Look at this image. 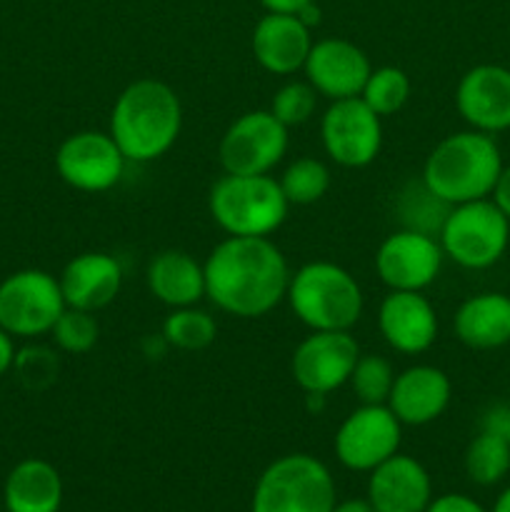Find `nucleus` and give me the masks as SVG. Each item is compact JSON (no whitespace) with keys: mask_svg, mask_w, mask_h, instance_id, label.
<instances>
[{"mask_svg":"<svg viewBox=\"0 0 510 512\" xmlns=\"http://www.w3.org/2000/svg\"><path fill=\"white\" fill-rule=\"evenodd\" d=\"M203 268L205 298L233 318H263L288 295V260L270 238L228 235Z\"/></svg>","mask_w":510,"mask_h":512,"instance_id":"nucleus-1","label":"nucleus"},{"mask_svg":"<svg viewBox=\"0 0 510 512\" xmlns=\"http://www.w3.org/2000/svg\"><path fill=\"white\" fill-rule=\"evenodd\" d=\"M183 128V105L163 80L143 78L118 95L110 130L125 160L150 163L168 153Z\"/></svg>","mask_w":510,"mask_h":512,"instance_id":"nucleus-2","label":"nucleus"},{"mask_svg":"<svg viewBox=\"0 0 510 512\" xmlns=\"http://www.w3.org/2000/svg\"><path fill=\"white\" fill-rule=\"evenodd\" d=\"M503 165L493 135L470 128L448 135L430 150L420 180L443 203L460 205L490 198Z\"/></svg>","mask_w":510,"mask_h":512,"instance_id":"nucleus-3","label":"nucleus"},{"mask_svg":"<svg viewBox=\"0 0 510 512\" xmlns=\"http://www.w3.org/2000/svg\"><path fill=\"white\" fill-rule=\"evenodd\" d=\"M285 300L310 330H350L363 315V290L345 268L325 260L290 275Z\"/></svg>","mask_w":510,"mask_h":512,"instance_id":"nucleus-4","label":"nucleus"},{"mask_svg":"<svg viewBox=\"0 0 510 512\" xmlns=\"http://www.w3.org/2000/svg\"><path fill=\"white\" fill-rule=\"evenodd\" d=\"M215 225L238 238H268L288 218V198L273 175H228L208 195Z\"/></svg>","mask_w":510,"mask_h":512,"instance_id":"nucleus-5","label":"nucleus"},{"mask_svg":"<svg viewBox=\"0 0 510 512\" xmlns=\"http://www.w3.org/2000/svg\"><path fill=\"white\" fill-rule=\"evenodd\" d=\"M330 470L308 453L273 460L258 478L250 512H333Z\"/></svg>","mask_w":510,"mask_h":512,"instance_id":"nucleus-6","label":"nucleus"},{"mask_svg":"<svg viewBox=\"0 0 510 512\" xmlns=\"http://www.w3.org/2000/svg\"><path fill=\"white\" fill-rule=\"evenodd\" d=\"M438 243L445 258L460 268H493L508 250L510 220L493 198L453 205L440 228Z\"/></svg>","mask_w":510,"mask_h":512,"instance_id":"nucleus-7","label":"nucleus"},{"mask_svg":"<svg viewBox=\"0 0 510 512\" xmlns=\"http://www.w3.org/2000/svg\"><path fill=\"white\" fill-rule=\"evenodd\" d=\"M68 308L55 275L25 268L0 283V328L13 338H40Z\"/></svg>","mask_w":510,"mask_h":512,"instance_id":"nucleus-8","label":"nucleus"},{"mask_svg":"<svg viewBox=\"0 0 510 512\" xmlns=\"http://www.w3.org/2000/svg\"><path fill=\"white\" fill-rule=\"evenodd\" d=\"M285 153L288 128L270 110H250L233 120L218 148L228 175H268Z\"/></svg>","mask_w":510,"mask_h":512,"instance_id":"nucleus-9","label":"nucleus"},{"mask_svg":"<svg viewBox=\"0 0 510 512\" xmlns=\"http://www.w3.org/2000/svg\"><path fill=\"white\" fill-rule=\"evenodd\" d=\"M323 148L343 168H365L383 148V123L363 98L333 100L320 120Z\"/></svg>","mask_w":510,"mask_h":512,"instance_id":"nucleus-10","label":"nucleus"},{"mask_svg":"<svg viewBox=\"0 0 510 512\" xmlns=\"http://www.w3.org/2000/svg\"><path fill=\"white\" fill-rule=\"evenodd\" d=\"M403 438V423L388 405H360L335 433V455L348 470L370 473L393 458Z\"/></svg>","mask_w":510,"mask_h":512,"instance_id":"nucleus-11","label":"nucleus"},{"mask_svg":"<svg viewBox=\"0 0 510 512\" xmlns=\"http://www.w3.org/2000/svg\"><path fill=\"white\" fill-rule=\"evenodd\" d=\"M358 358L360 345L350 330H313L295 348L290 373L308 395H328L348 383Z\"/></svg>","mask_w":510,"mask_h":512,"instance_id":"nucleus-12","label":"nucleus"},{"mask_svg":"<svg viewBox=\"0 0 510 512\" xmlns=\"http://www.w3.org/2000/svg\"><path fill=\"white\" fill-rule=\"evenodd\" d=\"M55 170L70 188L83 193H105L123 178L125 155L113 135L80 130L68 135L55 153Z\"/></svg>","mask_w":510,"mask_h":512,"instance_id":"nucleus-13","label":"nucleus"},{"mask_svg":"<svg viewBox=\"0 0 510 512\" xmlns=\"http://www.w3.org/2000/svg\"><path fill=\"white\" fill-rule=\"evenodd\" d=\"M443 248L433 235L403 228L388 235L375 253V273L390 290H420L435 283L443 268Z\"/></svg>","mask_w":510,"mask_h":512,"instance_id":"nucleus-14","label":"nucleus"},{"mask_svg":"<svg viewBox=\"0 0 510 512\" xmlns=\"http://www.w3.org/2000/svg\"><path fill=\"white\" fill-rule=\"evenodd\" d=\"M303 70L315 93L333 103V100L358 98L373 65L368 55L350 40L325 38L313 43Z\"/></svg>","mask_w":510,"mask_h":512,"instance_id":"nucleus-15","label":"nucleus"},{"mask_svg":"<svg viewBox=\"0 0 510 512\" xmlns=\"http://www.w3.org/2000/svg\"><path fill=\"white\" fill-rule=\"evenodd\" d=\"M455 108L460 118L480 133L495 135L510 130V68H470L455 90Z\"/></svg>","mask_w":510,"mask_h":512,"instance_id":"nucleus-16","label":"nucleus"},{"mask_svg":"<svg viewBox=\"0 0 510 512\" xmlns=\"http://www.w3.org/2000/svg\"><path fill=\"white\" fill-rule=\"evenodd\" d=\"M385 343L403 355H420L438 338V315L420 290H390L378 310Z\"/></svg>","mask_w":510,"mask_h":512,"instance_id":"nucleus-17","label":"nucleus"},{"mask_svg":"<svg viewBox=\"0 0 510 512\" xmlns=\"http://www.w3.org/2000/svg\"><path fill=\"white\" fill-rule=\"evenodd\" d=\"M368 500L375 512H425L433 500V483L423 463L395 453L370 470Z\"/></svg>","mask_w":510,"mask_h":512,"instance_id":"nucleus-18","label":"nucleus"},{"mask_svg":"<svg viewBox=\"0 0 510 512\" xmlns=\"http://www.w3.org/2000/svg\"><path fill=\"white\" fill-rule=\"evenodd\" d=\"M453 398L450 378L435 365H413L395 375L388 408L403 425H428L445 413Z\"/></svg>","mask_w":510,"mask_h":512,"instance_id":"nucleus-19","label":"nucleus"},{"mask_svg":"<svg viewBox=\"0 0 510 512\" xmlns=\"http://www.w3.org/2000/svg\"><path fill=\"white\" fill-rule=\"evenodd\" d=\"M58 283L68 308L95 313L118 298L123 268L108 253H80L65 265Z\"/></svg>","mask_w":510,"mask_h":512,"instance_id":"nucleus-20","label":"nucleus"},{"mask_svg":"<svg viewBox=\"0 0 510 512\" xmlns=\"http://www.w3.org/2000/svg\"><path fill=\"white\" fill-rule=\"evenodd\" d=\"M313 38L298 15L268 13L253 30V55L263 70L273 75H293L303 70Z\"/></svg>","mask_w":510,"mask_h":512,"instance_id":"nucleus-21","label":"nucleus"},{"mask_svg":"<svg viewBox=\"0 0 510 512\" xmlns=\"http://www.w3.org/2000/svg\"><path fill=\"white\" fill-rule=\"evenodd\" d=\"M150 295L168 308H188L205 298V268L185 250H163L145 270Z\"/></svg>","mask_w":510,"mask_h":512,"instance_id":"nucleus-22","label":"nucleus"},{"mask_svg":"<svg viewBox=\"0 0 510 512\" xmlns=\"http://www.w3.org/2000/svg\"><path fill=\"white\" fill-rule=\"evenodd\" d=\"M455 335L473 350H495L510 343V295L478 293L463 300L453 318Z\"/></svg>","mask_w":510,"mask_h":512,"instance_id":"nucleus-23","label":"nucleus"},{"mask_svg":"<svg viewBox=\"0 0 510 512\" xmlns=\"http://www.w3.org/2000/svg\"><path fill=\"white\" fill-rule=\"evenodd\" d=\"M3 498L8 512H58L63 480L48 460L28 458L8 473Z\"/></svg>","mask_w":510,"mask_h":512,"instance_id":"nucleus-24","label":"nucleus"},{"mask_svg":"<svg viewBox=\"0 0 510 512\" xmlns=\"http://www.w3.org/2000/svg\"><path fill=\"white\" fill-rule=\"evenodd\" d=\"M465 473L475 485H483V488L500 483L510 473L508 440L480 430L465 450Z\"/></svg>","mask_w":510,"mask_h":512,"instance_id":"nucleus-25","label":"nucleus"},{"mask_svg":"<svg viewBox=\"0 0 510 512\" xmlns=\"http://www.w3.org/2000/svg\"><path fill=\"white\" fill-rule=\"evenodd\" d=\"M218 323L210 313L188 305V308H173V313L163 323V340L170 348L198 353L215 343Z\"/></svg>","mask_w":510,"mask_h":512,"instance_id":"nucleus-26","label":"nucleus"},{"mask_svg":"<svg viewBox=\"0 0 510 512\" xmlns=\"http://www.w3.org/2000/svg\"><path fill=\"white\" fill-rule=\"evenodd\" d=\"M410 78L403 68L395 65H383V68L370 70L368 80L363 85V103L380 118L395 115L410 98Z\"/></svg>","mask_w":510,"mask_h":512,"instance_id":"nucleus-27","label":"nucleus"},{"mask_svg":"<svg viewBox=\"0 0 510 512\" xmlns=\"http://www.w3.org/2000/svg\"><path fill=\"white\" fill-rule=\"evenodd\" d=\"M450 208H453V205L443 203L438 195L430 193V190L425 188L423 180H420L418 185H408V188L403 190V195H400L398 203V213L405 228L433 235V238L440 235V228H443Z\"/></svg>","mask_w":510,"mask_h":512,"instance_id":"nucleus-28","label":"nucleus"},{"mask_svg":"<svg viewBox=\"0 0 510 512\" xmlns=\"http://www.w3.org/2000/svg\"><path fill=\"white\" fill-rule=\"evenodd\" d=\"M290 205H313L330 190V170L318 158H298L278 180Z\"/></svg>","mask_w":510,"mask_h":512,"instance_id":"nucleus-29","label":"nucleus"},{"mask_svg":"<svg viewBox=\"0 0 510 512\" xmlns=\"http://www.w3.org/2000/svg\"><path fill=\"white\" fill-rule=\"evenodd\" d=\"M348 383L360 405H385L395 383L393 365L380 355H360Z\"/></svg>","mask_w":510,"mask_h":512,"instance_id":"nucleus-30","label":"nucleus"},{"mask_svg":"<svg viewBox=\"0 0 510 512\" xmlns=\"http://www.w3.org/2000/svg\"><path fill=\"white\" fill-rule=\"evenodd\" d=\"M50 335H53L55 345H58L63 353L83 355L88 353V350H93L95 343H98L100 325L98 320H95V315L88 313V310L65 308L63 315L55 320Z\"/></svg>","mask_w":510,"mask_h":512,"instance_id":"nucleus-31","label":"nucleus"},{"mask_svg":"<svg viewBox=\"0 0 510 512\" xmlns=\"http://www.w3.org/2000/svg\"><path fill=\"white\" fill-rule=\"evenodd\" d=\"M315 105H318V93H315L313 85L308 80H290L283 88H278V93L273 95V103H270V113L285 125V128H293V125H303L313 118Z\"/></svg>","mask_w":510,"mask_h":512,"instance_id":"nucleus-32","label":"nucleus"},{"mask_svg":"<svg viewBox=\"0 0 510 512\" xmlns=\"http://www.w3.org/2000/svg\"><path fill=\"white\" fill-rule=\"evenodd\" d=\"M13 368L18 370L20 380L33 390L48 388V385L58 378V358H55L53 350L40 348V345L20 350V353L15 355Z\"/></svg>","mask_w":510,"mask_h":512,"instance_id":"nucleus-33","label":"nucleus"},{"mask_svg":"<svg viewBox=\"0 0 510 512\" xmlns=\"http://www.w3.org/2000/svg\"><path fill=\"white\" fill-rule=\"evenodd\" d=\"M480 430L498 435V438L508 440L510 443V405L508 403L490 405V408L483 413V420H480Z\"/></svg>","mask_w":510,"mask_h":512,"instance_id":"nucleus-34","label":"nucleus"},{"mask_svg":"<svg viewBox=\"0 0 510 512\" xmlns=\"http://www.w3.org/2000/svg\"><path fill=\"white\" fill-rule=\"evenodd\" d=\"M425 512H488V510H485L478 500L468 498V495L448 493L430 500V505L425 508Z\"/></svg>","mask_w":510,"mask_h":512,"instance_id":"nucleus-35","label":"nucleus"},{"mask_svg":"<svg viewBox=\"0 0 510 512\" xmlns=\"http://www.w3.org/2000/svg\"><path fill=\"white\" fill-rule=\"evenodd\" d=\"M490 198H493V203L503 210L505 218L510 220V165H503V170H500V178H498V183H495V190Z\"/></svg>","mask_w":510,"mask_h":512,"instance_id":"nucleus-36","label":"nucleus"},{"mask_svg":"<svg viewBox=\"0 0 510 512\" xmlns=\"http://www.w3.org/2000/svg\"><path fill=\"white\" fill-rule=\"evenodd\" d=\"M15 343H13V335L8 330L0 328V375L8 373L15 363Z\"/></svg>","mask_w":510,"mask_h":512,"instance_id":"nucleus-37","label":"nucleus"},{"mask_svg":"<svg viewBox=\"0 0 510 512\" xmlns=\"http://www.w3.org/2000/svg\"><path fill=\"white\" fill-rule=\"evenodd\" d=\"M260 3H263V8L268 10V13L298 15L300 10H303L308 3H313V0H260Z\"/></svg>","mask_w":510,"mask_h":512,"instance_id":"nucleus-38","label":"nucleus"},{"mask_svg":"<svg viewBox=\"0 0 510 512\" xmlns=\"http://www.w3.org/2000/svg\"><path fill=\"white\" fill-rule=\"evenodd\" d=\"M333 512H375L370 500H345V503H335Z\"/></svg>","mask_w":510,"mask_h":512,"instance_id":"nucleus-39","label":"nucleus"},{"mask_svg":"<svg viewBox=\"0 0 510 512\" xmlns=\"http://www.w3.org/2000/svg\"><path fill=\"white\" fill-rule=\"evenodd\" d=\"M298 18L303 20V23L308 25V28H313V25L320 23V8H318V5H315V0H313V3L305 5L303 10H300Z\"/></svg>","mask_w":510,"mask_h":512,"instance_id":"nucleus-40","label":"nucleus"},{"mask_svg":"<svg viewBox=\"0 0 510 512\" xmlns=\"http://www.w3.org/2000/svg\"><path fill=\"white\" fill-rule=\"evenodd\" d=\"M490 512H510V485L498 495V500H495L493 510Z\"/></svg>","mask_w":510,"mask_h":512,"instance_id":"nucleus-41","label":"nucleus"}]
</instances>
